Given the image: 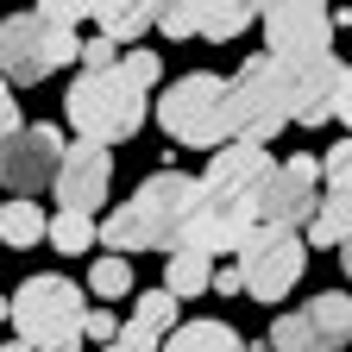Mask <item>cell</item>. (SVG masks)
<instances>
[{"instance_id": "cell-31", "label": "cell", "mask_w": 352, "mask_h": 352, "mask_svg": "<svg viewBox=\"0 0 352 352\" xmlns=\"http://www.w3.org/2000/svg\"><path fill=\"white\" fill-rule=\"evenodd\" d=\"M82 333L101 340V346H113V340H120V321L107 315V308H88V315H82Z\"/></svg>"}, {"instance_id": "cell-13", "label": "cell", "mask_w": 352, "mask_h": 352, "mask_svg": "<svg viewBox=\"0 0 352 352\" xmlns=\"http://www.w3.org/2000/svg\"><path fill=\"white\" fill-rule=\"evenodd\" d=\"M340 57H308V63H283V88H289V126H327L340 107Z\"/></svg>"}, {"instance_id": "cell-9", "label": "cell", "mask_w": 352, "mask_h": 352, "mask_svg": "<svg viewBox=\"0 0 352 352\" xmlns=\"http://www.w3.org/2000/svg\"><path fill=\"white\" fill-rule=\"evenodd\" d=\"M321 208V157H283L258 189V227L302 233Z\"/></svg>"}, {"instance_id": "cell-12", "label": "cell", "mask_w": 352, "mask_h": 352, "mask_svg": "<svg viewBox=\"0 0 352 352\" xmlns=\"http://www.w3.org/2000/svg\"><path fill=\"white\" fill-rule=\"evenodd\" d=\"M107 189H113V151L107 145H63V164H57V208L69 214H95L107 208Z\"/></svg>"}, {"instance_id": "cell-26", "label": "cell", "mask_w": 352, "mask_h": 352, "mask_svg": "<svg viewBox=\"0 0 352 352\" xmlns=\"http://www.w3.org/2000/svg\"><path fill=\"white\" fill-rule=\"evenodd\" d=\"M321 183L327 189H352V139H340L333 151H321Z\"/></svg>"}, {"instance_id": "cell-38", "label": "cell", "mask_w": 352, "mask_h": 352, "mask_svg": "<svg viewBox=\"0 0 352 352\" xmlns=\"http://www.w3.org/2000/svg\"><path fill=\"white\" fill-rule=\"evenodd\" d=\"M0 321H7V296H0Z\"/></svg>"}, {"instance_id": "cell-22", "label": "cell", "mask_w": 352, "mask_h": 352, "mask_svg": "<svg viewBox=\"0 0 352 352\" xmlns=\"http://www.w3.org/2000/svg\"><path fill=\"white\" fill-rule=\"evenodd\" d=\"M208 283H214V258H201V252H170V258H164V289H170L176 302L201 296Z\"/></svg>"}, {"instance_id": "cell-3", "label": "cell", "mask_w": 352, "mask_h": 352, "mask_svg": "<svg viewBox=\"0 0 352 352\" xmlns=\"http://www.w3.org/2000/svg\"><path fill=\"white\" fill-rule=\"evenodd\" d=\"M157 126L176 145H195V151L233 145V88H227V76H214V69L176 76L157 95Z\"/></svg>"}, {"instance_id": "cell-8", "label": "cell", "mask_w": 352, "mask_h": 352, "mask_svg": "<svg viewBox=\"0 0 352 352\" xmlns=\"http://www.w3.org/2000/svg\"><path fill=\"white\" fill-rule=\"evenodd\" d=\"M308 271V239L302 233H283V227H258L245 245H239V283L258 296V302H283Z\"/></svg>"}, {"instance_id": "cell-39", "label": "cell", "mask_w": 352, "mask_h": 352, "mask_svg": "<svg viewBox=\"0 0 352 352\" xmlns=\"http://www.w3.org/2000/svg\"><path fill=\"white\" fill-rule=\"evenodd\" d=\"M63 352H82V346H63Z\"/></svg>"}, {"instance_id": "cell-4", "label": "cell", "mask_w": 352, "mask_h": 352, "mask_svg": "<svg viewBox=\"0 0 352 352\" xmlns=\"http://www.w3.org/2000/svg\"><path fill=\"white\" fill-rule=\"evenodd\" d=\"M82 315H88V296L82 283L57 277V271H44V277H25L13 296H7V321L19 327L25 346L38 352H63L82 340Z\"/></svg>"}, {"instance_id": "cell-32", "label": "cell", "mask_w": 352, "mask_h": 352, "mask_svg": "<svg viewBox=\"0 0 352 352\" xmlns=\"http://www.w3.org/2000/svg\"><path fill=\"white\" fill-rule=\"evenodd\" d=\"M19 126H25V120H19V101H13V88L0 82V139H13Z\"/></svg>"}, {"instance_id": "cell-6", "label": "cell", "mask_w": 352, "mask_h": 352, "mask_svg": "<svg viewBox=\"0 0 352 352\" xmlns=\"http://www.w3.org/2000/svg\"><path fill=\"white\" fill-rule=\"evenodd\" d=\"M233 139L239 145H271L289 126V88H283V63L277 57H245L233 76Z\"/></svg>"}, {"instance_id": "cell-20", "label": "cell", "mask_w": 352, "mask_h": 352, "mask_svg": "<svg viewBox=\"0 0 352 352\" xmlns=\"http://www.w3.org/2000/svg\"><path fill=\"white\" fill-rule=\"evenodd\" d=\"M157 352H245V340L227 321H183Z\"/></svg>"}, {"instance_id": "cell-17", "label": "cell", "mask_w": 352, "mask_h": 352, "mask_svg": "<svg viewBox=\"0 0 352 352\" xmlns=\"http://www.w3.org/2000/svg\"><path fill=\"white\" fill-rule=\"evenodd\" d=\"M308 321H315V340H321V352H340V346H352V296L346 289H321L315 302L302 308Z\"/></svg>"}, {"instance_id": "cell-27", "label": "cell", "mask_w": 352, "mask_h": 352, "mask_svg": "<svg viewBox=\"0 0 352 352\" xmlns=\"http://www.w3.org/2000/svg\"><path fill=\"white\" fill-rule=\"evenodd\" d=\"M157 32H164V38H176V44H183V38H195V7H189V0H164Z\"/></svg>"}, {"instance_id": "cell-36", "label": "cell", "mask_w": 352, "mask_h": 352, "mask_svg": "<svg viewBox=\"0 0 352 352\" xmlns=\"http://www.w3.org/2000/svg\"><path fill=\"white\" fill-rule=\"evenodd\" d=\"M0 352H38V346H25V340H0Z\"/></svg>"}, {"instance_id": "cell-28", "label": "cell", "mask_w": 352, "mask_h": 352, "mask_svg": "<svg viewBox=\"0 0 352 352\" xmlns=\"http://www.w3.org/2000/svg\"><path fill=\"white\" fill-rule=\"evenodd\" d=\"M120 69H126L132 82H139L145 95H151V82L164 76V57H151V51H126V57H120Z\"/></svg>"}, {"instance_id": "cell-30", "label": "cell", "mask_w": 352, "mask_h": 352, "mask_svg": "<svg viewBox=\"0 0 352 352\" xmlns=\"http://www.w3.org/2000/svg\"><path fill=\"white\" fill-rule=\"evenodd\" d=\"M44 25H69L76 32V19H88V7H82V0H38V7H32Z\"/></svg>"}, {"instance_id": "cell-25", "label": "cell", "mask_w": 352, "mask_h": 352, "mask_svg": "<svg viewBox=\"0 0 352 352\" xmlns=\"http://www.w3.org/2000/svg\"><path fill=\"white\" fill-rule=\"evenodd\" d=\"M271 352H321L315 321H308L302 308H283V315L271 321Z\"/></svg>"}, {"instance_id": "cell-15", "label": "cell", "mask_w": 352, "mask_h": 352, "mask_svg": "<svg viewBox=\"0 0 352 352\" xmlns=\"http://www.w3.org/2000/svg\"><path fill=\"white\" fill-rule=\"evenodd\" d=\"M82 7H88V19L101 25V38L132 44V38H145V32L157 25L164 0H82Z\"/></svg>"}, {"instance_id": "cell-34", "label": "cell", "mask_w": 352, "mask_h": 352, "mask_svg": "<svg viewBox=\"0 0 352 352\" xmlns=\"http://www.w3.org/2000/svg\"><path fill=\"white\" fill-rule=\"evenodd\" d=\"M208 289H214V296H245V283H239V264H220Z\"/></svg>"}, {"instance_id": "cell-14", "label": "cell", "mask_w": 352, "mask_h": 352, "mask_svg": "<svg viewBox=\"0 0 352 352\" xmlns=\"http://www.w3.org/2000/svg\"><path fill=\"white\" fill-rule=\"evenodd\" d=\"M258 233V214L252 208H208V201H195V214H189V227H183V245L176 252H201V258H239V245Z\"/></svg>"}, {"instance_id": "cell-7", "label": "cell", "mask_w": 352, "mask_h": 352, "mask_svg": "<svg viewBox=\"0 0 352 352\" xmlns=\"http://www.w3.org/2000/svg\"><path fill=\"white\" fill-rule=\"evenodd\" d=\"M258 25H264V57H277V63L333 57V7L327 0H258Z\"/></svg>"}, {"instance_id": "cell-2", "label": "cell", "mask_w": 352, "mask_h": 352, "mask_svg": "<svg viewBox=\"0 0 352 352\" xmlns=\"http://www.w3.org/2000/svg\"><path fill=\"white\" fill-rule=\"evenodd\" d=\"M145 107H151V95H145V88L132 82L120 63H113V69H82V76L69 82V95H63L69 126L82 132L88 145H107V151L145 126Z\"/></svg>"}, {"instance_id": "cell-18", "label": "cell", "mask_w": 352, "mask_h": 352, "mask_svg": "<svg viewBox=\"0 0 352 352\" xmlns=\"http://www.w3.org/2000/svg\"><path fill=\"white\" fill-rule=\"evenodd\" d=\"M44 233H51V214L38 201H0V245L32 252V245H44Z\"/></svg>"}, {"instance_id": "cell-11", "label": "cell", "mask_w": 352, "mask_h": 352, "mask_svg": "<svg viewBox=\"0 0 352 352\" xmlns=\"http://www.w3.org/2000/svg\"><path fill=\"white\" fill-rule=\"evenodd\" d=\"M277 170V157L264 151V145H220L201 170V201L208 208H252L258 214V189H264V176Z\"/></svg>"}, {"instance_id": "cell-19", "label": "cell", "mask_w": 352, "mask_h": 352, "mask_svg": "<svg viewBox=\"0 0 352 352\" xmlns=\"http://www.w3.org/2000/svg\"><path fill=\"white\" fill-rule=\"evenodd\" d=\"M352 239V189H321V208L308 220V245H346Z\"/></svg>"}, {"instance_id": "cell-5", "label": "cell", "mask_w": 352, "mask_h": 352, "mask_svg": "<svg viewBox=\"0 0 352 352\" xmlns=\"http://www.w3.org/2000/svg\"><path fill=\"white\" fill-rule=\"evenodd\" d=\"M82 57V38L69 25H44L38 13H7L0 19V82L7 88H32L51 69Z\"/></svg>"}, {"instance_id": "cell-1", "label": "cell", "mask_w": 352, "mask_h": 352, "mask_svg": "<svg viewBox=\"0 0 352 352\" xmlns=\"http://www.w3.org/2000/svg\"><path fill=\"white\" fill-rule=\"evenodd\" d=\"M201 201V183L183 170H151L139 189H132L107 220H101V245L107 252H176L183 245V227H189V214Z\"/></svg>"}, {"instance_id": "cell-16", "label": "cell", "mask_w": 352, "mask_h": 352, "mask_svg": "<svg viewBox=\"0 0 352 352\" xmlns=\"http://www.w3.org/2000/svg\"><path fill=\"white\" fill-rule=\"evenodd\" d=\"M189 7H195V32L208 44H233L258 19V0H189Z\"/></svg>"}, {"instance_id": "cell-37", "label": "cell", "mask_w": 352, "mask_h": 352, "mask_svg": "<svg viewBox=\"0 0 352 352\" xmlns=\"http://www.w3.org/2000/svg\"><path fill=\"white\" fill-rule=\"evenodd\" d=\"M340 264H346V277H352V239H346V245H340Z\"/></svg>"}, {"instance_id": "cell-35", "label": "cell", "mask_w": 352, "mask_h": 352, "mask_svg": "<svg viewBox=\"0 0 352 352\" xmlns=\"http://www.w3.org/2000/svg\"><path fill=\"white\" fill-rule=\"evenodd\" d=\"M333 120H346V139H352V69L340 76V107H333Z\"/></svg>"}, {"instance_id": "cell-21", "label": "cell", "mask_w": 352, "mask_h": 352, "mask_svg": "<svg viewBox=\"0 0 352 352\" xmlns=\"http://www.w3.org/2000/svg\"><path fill=\"white\" fill-rule=\"evenodd\" d=\"M126 327H139V333H151L157 346L176 333V327H183V315H176V296L170 289H139V296H132V321Z\"/></svg>"}, {"instance_id": "cell-10", "label": "cell", "mask_w": 352, "mask_h": 352, "mask_svg": "<svg viewBox=\"0 0 352 352\" xmlns=\"http://www.w3.org/2000/svg\"><path fill=\"white\" fill-rule=\"evenodd\" d=\"M57 164H63V132L51 120L19 126L13 139H0V189L13 201H32L44 183H57Z\"/></svg>"}, {"instance_id": "cell-29", "label": "cell", "mask_w": 352, "mask_h": 352, "mask_svg": "<svg viewBox=\"0 0 352 352\" xmlns=\"http://www.w3.org/2000/svg\"><path fill=\"white\" fill-rule=\"evenodd\" d=\"M76 63H82V69H113V63H120V44L95 32V38H82V57H76Z\"/></svg>"}, {"instance_id": "cell-23", "label": "cell", "mask_w": 352, "mask_h": 352, "mask_svg": "<svg viewBox=\"0 0 352 352\" xmlns=\"http://www.w3.org/2000/svg\"><path fill=\"white\" fill-rule=\"evenodd\" d=\"M44 239H51L57 252H95L101 245V227H95V214H69V208H57L51 214V233H44Z\"/></svg>"}, {"instance_id": "cell-33", "label": "cell", "mask_w": 352, "mask_h": 352, "mask_svg": "<svg viewBox=\"0 0 352 352\" xmlns=\"http://www.w3.org/2000/svg\"><path fill=\"white\" fill-rule=\"evenodd\" d=\"M101 352H157V340H151V333H139V327H120V340H113V346H101Z\"/></svg>"}, {"instance_id": "cell-24", "label": "cell", "mask_w": 352, "mask_h": 352, "mask_svg": "<svg viewBox=\"0 0 352 352\" xmlns=\"http://www.w3.org/2000/svg\"><path fill=\"white\" fill-rule=\"evenodd\" d=\"M88 289H95L101 302H120V296H132V258H120V252H101L95 264H88Z\"/></svg>"}]
</instances>
